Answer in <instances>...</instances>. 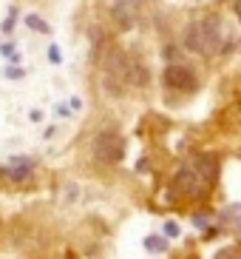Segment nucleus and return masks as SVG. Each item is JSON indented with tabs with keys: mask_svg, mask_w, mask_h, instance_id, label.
Returning <instances> with one entry per match:
<instances>
[{
	"mask_svg": "<svg viewBox=\"0 0 241 259\" xmlns=\"http://www.w3.org/2000/svg\"><path fill=\"white\" fill-rule=\"evenodd\" d=\"M94 157L99 162H105V165L122 162V157H125V140L116 131H102V134H97V140H94Z\"/></svg>",
	"mask_w": 241,
	"mask_h": 259,
	"instance_id": "nucleus-1",
	"label": "nucleus"
},
{
	"mask_svg": "<svg viewBox=\"0 0 241 259\" xmlns=\"http://www.w3.org/2000/svg\"><path fill=\"white\" fill-rule=\"evenodd\" d=\"M165 85L173 92H196L199 89V77L193 69L182 66V63H170L165 69Z\"/></svg>",
	"mask_w": 241,
	"mask_h": 259,
	"instance_id": "nucleus-2",
	"label": "nucleus"
},
{
	"mask_svg": "<svg viewBox=\"0 0 241 259\" xmlns=\"http://www.w3.org/2000/svg\"><path fill=\"white\" fill-rule=\"evenodd\" d=\"M199 29H202V52L216 54L221 49V37H224V31H221V17L219 15L204 17L202 23H199Z\"/></svg>",
	"mask_w": 241,
	"mask_h": 259,
	"instance_id": "nucleus-3",
	"label": "nucleus"
},
{
	"mask_svg": "<svg viewBox=\"0 0 241 259\" xmlns=\"http://www.w3.org/2000/svg\"><path fill=\"white\" fill-rule=\"evenodd\" d=\"M199 174L193 168H182L173 180V194L176 197H202V188H199Z\"/></svg>",
	"mask_w": 241,
	"mask_h": 259,
	"instance_id": "nucleus-4",
	"label": "nucleus"
},
{
	"mask_svg": "<svg viewBox=\"0 0 241 259\" xmlns=\"http://www.w3.org/2000/svg\"><path fill=\"white\" fill-rule=\"evenodd\" d=\"M111 15H113V20H116V26H119L122 31L134 29V23H136V3L134 0H119V3H113Z\"/></svg>",
	"mask_w": 241,
	"mask_h": 259,
	"instance_id": "nucleus-5",
	"label": "nucleus"
},
{
	"mask_svg": "<svg viewBox=\"0 0 241 259\" xmlns=\"http://www.w3.org/2000/svg\"><path fill=\"white\" fill-rule=\"evenodd\" d=\"M31 168H34V160H29V157H15L9 165L0 168V174L9 177V180H15V183H20V180H29L31 177Z\"/></svg>",
	"mask_w": 241,
	"mask_h": 259,
	"instance_id": "nucleus-6",
	"label": "nucleus"
},
{
	"mask_svg": "<svg viewBox=\"0 0 241 259\" xmlns=\"http://www.w3.org/2000/svg\"><path fill=\"white\" fill-rule=\"evenodd\" d=\"M193 171L199 174V180H202L204 185H213L219 180V160L210 157V154H202V157H196V168H193Z\"/></svg>",
	"mask_w": 241,
	"mask_h": 259,
	"instance_id": "nucleus-7",
	"label": "nucleus"
},
{
	"mask_svg": "<svg viewBox=\"0 0 241 259\" xmlns=\"http://www.w3.org/2000/svg\"><path fill=\"white\" fill-rule=\"evenodd\" d=\"M148 77H151V71L145 69L139 60H128V66H125V83L131 85H145L148 83Z\"/></svg>",
	"mask_w": 241,
	"mask_h": 259,
	"instance_id": "nucleus-8",
	"label": "nucleus"
},
{
	"mask_svg": "<svg viewBox=\"0 0 241 259\" xmlns=\"http://www.w3.org/2000/svg\"><path fill=\"white\" fill-rule=\"evenodd\" d=\"M185 49L188 52H202V29H199V23H190L185 29Z\"/></svg>",
	"mask_w": 241,
	"mask_h": 259,
	"instance_id": "nucleus-9",
	"label": "nucleus"
},
{
	"mask_svg": "<svg viewBox=\"0 0 241 259\" xmlns=\"http://www.w3.org/2000/svg\"><path fill=\"white\" fill-rule=\"evenodd\" d=\"M26 26H29L31 31H37V34H51V26L45 23L40 15H26Z\"/></svg>",
	"mask_w": 241,
	"mask_h": 259,
	"instance_id": "nucleus-10",
	"label": "nucleus"
},
{
	"mask_svg": "<svg viewBox=\"0 0 241 259\" xmlns=\"http://www.w3.org/2000/svg\"><path fill=\"white\" fill-rule=\"evenodd\" d=\"M0 54L6 57L9 63H20V54H17V46H12V43H3L0 46Z\"/></svg>",
	"mask_w": 241,
	"mask_h": 259,
	"instance_id": "nucleus-11",
	"label": "nucleus"
},
{
	"mask_svg": "<svg viewBox=\"0 0 241 259\" xmlns=\"http://www.w3.org/2000/svg\"><path fill=\"white\" fill-rule=\"evenodd\" d=\"M15 23H17V9L12 6V9H9V17L3 20V26H0V31H3V34H12V29H15Z\"/></svg>",
	"mask_w": 241,
	"mask_h": 259,
	"instance_id": "nucleus-12",
	"label": "nucleus"
},
{
	"mask_svg": "<svg viewBox=\"0 0 241 259\" xmlns=\"http://www.w3.org/2000/svg\"><path fill=\"white\" fill-rule=\"evenodd\" d=\"M145 245H148V248H153V251H162V248H165V242H162L159 236H148V239H145Z\"/></svg>",
	"mask_w": 241,
	"mask_h": 259,
	"instance_id": "nucleus-13",
	"label": "nucleus"
},
{
	"mask_svg": "<svg viewBox=\"0 0 241 259\" xmlns=\"http://www.w3.org/2000/svg\"><path fill=\"white\" fill-rule=\"evenodd\" d=\"M23 74H26V71H23L20 66H9V69H6V77H9V80H20Z\"/></svg>",
	"mask_w": 241,
	"mask_h": 259,
	"instance_id": "nucleus-14",
	"label": "nucleus"
},
{
	"mask_svg": "<svg viewBox=\"0 0 241 259\" xmlns=\"http://www.w3.org/2000/svg\"><path fill=\"white\" fill-rule=\"evenodd\" d=\"M48 60H51V63H63V52H60V46H48Z\"/></svg>",
	"mask_w": 241,
	"mask_h": 259,
	"instance_id": "nucleus-15",
	"label": "nucleus"
},
{
	"mask_svg": "<svg viewBox=\"0 0 241 259\" xmlns=\"http://www.w3.org/2000/svg\"><path fill=\"white\" fill-rule=\"evenodd\" d=\"M216 259H238V251L235 248H224V251L216 253Z\"/></svg>",
	"mask_w": 241,
	"mask_h": 259,
	"instance_id": "nucleus-16",
	"label": "nucleus"
},
{
	"mask_svg": "<svg viewBox=\"0 0 241 259\" xmlns=\"http://www.w3.org/2000/svg\"><path fill=\"white\" fill-rule=\"evenodd\" d=\"M179 57V49L176 46H165V60H176Z\"/></svg>",
	"mask_w": 241,
	"mask_h": 259,
	"instance_id": "nucleus-17",
	"label": "nucleus"
},
{
	"mask_svg": "<svg viewBox=\"0 0 241 259\" xmlns=\"http://www.w3.org/2000/svg\"><path fill=\"white\" fill-rule=\"evenodd\" d=\"M165 234H167V236H179V225H176V222H167V225H165Z\"/></svg>",
	"mask_w": 241,
	"mask_h": 259,
	"instance_id": "nucleus-18",
	"label": "nucleus"
}]
</instances>
